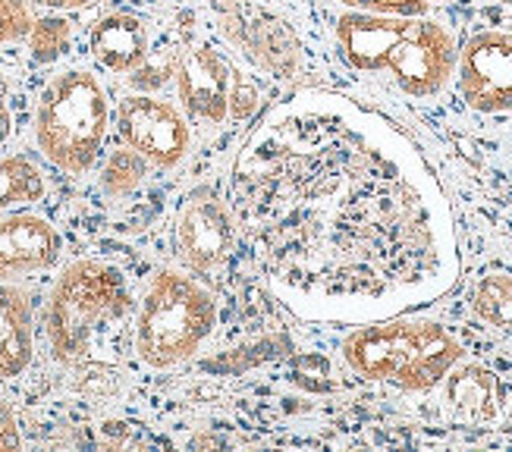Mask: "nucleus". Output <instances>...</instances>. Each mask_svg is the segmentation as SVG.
Instances as JSON below:
<instances>
[{
	"mask_svg": "<svg viewBox=\"0 0 512 452\" xmlns=\"http://www.w3.org/2000/svg\"><path fill=\"white\" fill-rule=\"evenodd\" d=\"M230 195L267 283L308 321L399 318L459 277L453 217L425 157L343 95L302 92L267 110Z\"/></svg>",
	"mask_w": 512,
	"mask_h": 452,
	"instance_id": "f257e3e1",
	"label": "nucleus"
},
{
	"mask_svg": "<svg viewBox=\"0 0 512 452\" xmlns=\"http://www.w3.org/2000/svg\"><path fill=\"white\" fill-rule=\"evenodd\" d=\"M333 35L355 73L384 76L409 98L440 95L456 73V35L437 19L349 10Z\"/></svg>",
	"mask_w": 512,
	"mask_h": 452,
	"instance_id": "f03ea898",
	"label": "nucleus"
},
{
	"mask_svg": "<svg viewBox=\"0 0 512 452\" xmlns=\"http://www.w3.org/2000/svg\"><path fill=\"white\" fill-rule=\"evenodd\" d=\"M129 318L132 296L120 270L98 258L73 261L57 277L44 314L51 355L66 368L110 365Z\"/></svg>",
	"mask_w": 512,
	"mask_h": 452,
	"instance_id": "7ed1b4c3",
	"label": "nucleus"
},
{
	"mask_svg": "<svg viewBox=\"0 0 512 452\" xmlns=\"http://www.w3.org/2000/svg\"><path fill=\"white\" fill-rule=\"evenodd\" d=\"M462 355V343L447 327L418 318L359 324L343 339V358L355 374L412 393L434 390Z\"/></svg>",
	"mask_w": 512,
	"mask_h": 452,
	"instance_id": "20e7f679",
	"label": "nucleus"
},
{
	"mask_svg": "<svg viewBox=\"0 0 512 452\" xmlns=\"http://www.w3.org/2000/svg\"><path fill=\"white\" fill-rule=\"evenodd\" d=\"M110 129L107 92L92 70L70 66L48 79L35 101L32 132L41 157L54 170L82 176L104 151Z\"/></svg>",
	"mask_w": 512,
	"mask_h": 452,
	"instance_id": "39448f33",
	"label": "nucleus"
},
{
	"mask_svg": "<svg viewBox=\"0 0 512 452\" xmlns=\"http://www.w3.org/2000/svg\"><path fill=\"white\" fill-rule=\"evenodd\" d=\"M217 324V302L211 292L180 270H158L136 311L132 343L136 355L154 371L189 361Z\"/></svg>",
	"mask_w": 512,
	"mask_h": 452,
	"instance_id": "423d86ee",
	"label": "nucleus"
},
{
	"mask_svg": "<svg viewBox=\"0 0 512 452\" xmlns=\"http://www.w3.org/2000/svg\"><path fill=\"white\" fill-rule=\"evenodd\" d=\"M117 132L126 148L139 151L151 167L173 170L192 148L189 120L170 101L126 95L117 104Z\"/></svg>",
	"mask_w": 512,
	"mask_h": 452,
	"instance_id": "0eeeda50",
	"label": "nucleus"
},
{
	"mask_svg": "<svg viewBox=\"0 0 512 452\" xmlns=\"http://www.w3.org/2000/svg\"><path fill=\"white\" fill-rule=\"evenodd\" d=\"M459 95L478 113H512V32H478L459 48Z\"/></svg>",
	"mask_w": 512,
	"mask_h": 452,
	"instance_id": "6e6552de",
	"label": "nucleus"
},
{
	"mask_svg": "<svg viewBox=\"0 0 512 452\" xmlns=\"http://www.w3.org/2000/svg\"><path fill=\"white\" fill-rule=\"evenodd\" d=\"M236 239L233 211L211 192H195L176 220V248L195 274H211L227 261Z\"/></svg>",
	"mask_w": 512,
	"mask_h": 452,
	"instance_id": "1a4fd4ad",
	"label": "nucleus"
},
{
	"mask_svg": "<svg viewBox=\"0 0 512 452\" xmlns=\"http://www.w3.org/2000/svg\"><path fill=\"white\" fill-rule=\"evenodd\" d=\"M63 239L51 220L32 211L0 214V283H13L57 267Z\"/></svg>",
	"mask_w": 512,
	"mask_h": 452,
	"instance_id": "9d476101",
	"label": "nucleus"
},
{
	"mask_svg": "<svg viewBox=\"0 0 512 452\" xmlns=\"http://www.w3.org/2000/svg\"><path fill=\"white\" fill-rule=\"evenodd\" d=\"M236 76L239 73L233 66L220 60L208 44H198L195 51H189L176 66V92H180L189 117L208 126L224 123L227 110L233 107Z\"/></svg>",
	"mask_w": 512,
	"mask_h": 452,
	"instance_id": "9b49d317",
	"label": "nucleus"
},
{
	"mask_svg": "<svg viewBox=\"0 0 512 452\" xmlns=\"http://www.w3.org/2000/svg\"><path fill=\"white\" fill-rule=\"evenodd\" d=\"M88 48L107 73H139L148 60V29L136 13H110L88 32Z\"/></svg>",
	"mask_w": 512,
	"mask_h": 452,
	"instance_id": "f8f14e48",
	"label": "nucleus"
},
{
	"mask_svg": "<svg viewBox=\"0 0 512 452\" xmlns=\"http://www.w3.org/2000/svg\"><path fill=\"white\" fill-rule=\"evenodd\" d=\"M35 358V308L26 289L0 283V380H16Z\"/></svg>",
	"mask_w": 512,
	"mask_h": 452,
	"instance_id": "ddd939ff",
	"label": "nucleus"
},
{
	"mask_svg": "<svg viewBox=\"0 0 512 452\" xmlns=\"http://www.w3.org/2000/svg\"><path fill=\"white\" fill-rule=\"evenodd\" d=\"M48 183L38 170V164L26 154L0 157V214L32 208L44 198Z\"/></svg>",
	"mask_w": 512,
	"mask_h": 452,
	"instance_id": "4468645a",
	"label": "nucleus"
},
{
	"mask_svg": "<svg viewBox=\"0 0 512 452\" xmlns=\"http://www.w3.org/2000/svg\"><path fill=\"white\" fill-rule=\"evenodd\" d=\"M450 402L453 409L472 421H484V418H494L497 412V377L491 371H484L478 365L472 368H462V371H450Z\"/></svg>",
	"mask_w": 512,
	"mask_h": 452,
	"instance_id": "2eb2a0df",
	"label": "nucleus"
},
{
	"mask_svg": "<svg viewBox=\"0 0 512 452\" xmlns=\"http://www.w3.org/2000/svg\"><path fill=\"white\" fill-rule=\"evenodd\" d=\"M472 311L487 327L512 330V274H484L472 292Z\"/></svg>",
	"mask_w": 512,
	"mask_h": 452,
	"instance_id": "dca6fc26",
	"label": "nucleus"
},
{
	"mask_svg": "<svg viewBox=\"0 0 512 452\" xmlns=\"http://www.w3.org/2000/svg\"><path fill=\"white\" fill-rule=\"evenodd\" d=\"M148 176V161L132 148H117L107 154V161L101 164V189L110 198H129L132 192H139Z\"/></svg>",
	"mask_w": 512,
	"mask_h": 452,
	"instance_id": "f3484780",
	"label": "nucleus"
},
{
	"mask_svg": "<svg viewBox=\"0 0 512 452\" xmlns=\"http://www.w3.org/2000/svg\"><path fill=\"white\" fill-rule=\"evenodd\" d=\"M70 22L60 19V16H35L32 29L26 35L29 48H32V57L38 63H51L57 60L66 48H70Z\"/></svg>",
	"mask_w": 512,
	"mask_h": 452,
	"instance_id": "a211bd4d",
	"label": "nucleus"
},
{
	"mask_svg": "<svg viewBox=\"0 0 512 452\" xmlns=\"http://www.w3.org/2000/svg\"><path fill=\"white\" fill-rule=\"evenodd\" d=\"M349 10L365 13H387V16H425L434 7L450 4V0H340Z\"/></svg>",
	"mask_w": 512,
	"mask_h": 452,
	"instance_id": "6ab92c4d",
	"label": "nucleus"
},
{
	"mask_svg": "<svg viewBox=\"0 0 512 452\" xmlns=\"http://www.w3.org/2000/svg\"><path fill=\"white\" fill-rule=\"evenodd\" d=\"M35 13L26 0H0V44L26 41Z\"/></svg>",
	"mask_w": 512,
	"mask_h": 452,
	"instance_id": "aec40b11",
	"label": "nucleus"
},
{
	"mask_svg": "<svg viewBox=\"0 0 512 452\" xmlns=\"http://www.w3.org/2000/svg\"><path fill=\"white\" fill-rule=\"evenodd\" d=\"M13 135V110H10V82L0 73V148L7 145Z\"/></svg>",
	"mask_w": 512,
	"mask_h": 452,
	"instance_id": "412c9836",
	"label": "nucleus"
},
{
	"mask_svg": "<svg viewBox=\"0 0 512 452\" xmlns=\"http://www.w3.org/2000/svg\"><path fill=\"white\" fill-rule=\"evenodd\" d=\"M22 440H19V427H16V418L13 412L7 409V402H0V449H16Z\"/></svg>",
	"mask_w": 512,
	"mask_h": 452,
	"instance_id": "4be33fe9",
	"label": "nucleus"
},
{
	"mask_svg": "<svg viewBox=\"0 0 512 452\" xmlns=\"http://www.w3.org/2000/svg\"><path fill=\"white\" fill-rule=\"evenodd\" d=\"M29 7H41V10H54V13H73V10H85L92 7L95 0H26Z\"/></svg>",
	"mask_w": 512,
	"mask_h": 452,
	"instance_id": "5701e85b",
	"label": "nucleus"
}]
</instances>
